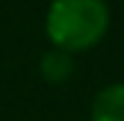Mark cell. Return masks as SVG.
<instances>
[{
    "label": "cell",
    "mask_w": 124,
    "mask_h": 121,
    "mask_svg": "<svg viewBox=\"0 0 124 121\" xmlns=\"http://www.w3.org/2000/svg\"><path fill=\"white\" fill-rule=\"evenodd\" d=\"M91 121H124V83L105 85L94 96Z\"/></svg>",
    "instance_id": "cell-2"
},
{
    "label": "cell",
    "mask_w": 124,
    "mask_h": 121,
    "mask_svg": "<svg viewBox=\"0 0 124 121\" xmlns=\"http://www.w3.org/2000/svg\"><path fill=\"white\" fill-rule=\"evenodd\" d=\"M110 25L105 0H53L47 11V39L66 52H83L99 44Z\"/></svg>",
    "instance_id": "cell-1"
},
{
    "label": "cell",
    "mask_w": 124,
    "mask_h": 121,
    "mask_svg": "<svg viewBox=\"0 0 124 121\" xmlns=\"http://www.w3.org/2000/svg\"><path fill=\"white\" fill-rule=\"evenodd\" d=\"M75 72V63H72V52L66 50H50L41 55V77L50 83H63L66 77Z\"/></svg>",
    "instance_id": "cell-3"
}]
</instances>
